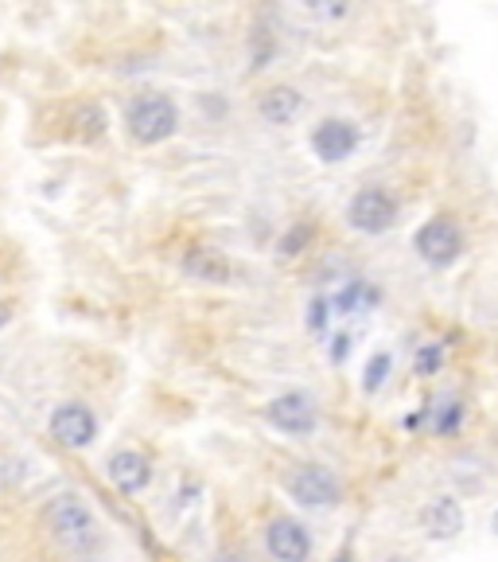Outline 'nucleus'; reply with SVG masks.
<instances>
[{"mask_svg": "<svg viewBox=\"0 0 498 562\" xmlns=\"http://www.w3.org/2000/svg\"><path fill=\"white\" fill-rule=\"evenodd\" d=\"M43 524H47V535H51V543L63 554H71V559L90 562L102 551V524H98L94 508L86 504L83 497H74V492H59V497L47 504Z\"/></svg>", "mask_w": 498, "mask_h": 562, "instance_id": "obj_1", "label": "nucleus"}, {"mask_svg": "<svg viewBox=\"0 0 498 562\" xmlns=\"http://www.w3.org/2000/svg\"><path fill=\"white\" fill-rule=\"evenodd\" d=\"M125 125L137 145H160L179 130V110L167 94H140L125 110Z\"/></svg>", "mask_w": 498, "mask_h": 562, "instance_id": "obj_2", "label": "nucleus"}, {"mask_svg": "<svg viewBox=\"0 0 498 562\" xmlns=\"http://www.w3.org/2000/svg\"><path fill=\"white\" fill-rule=\"evenodd\" d=\"M285 492L304 508H335L343 500V485L332 468L296 465L285 473Z\"/></svg>", "mask_w": 498, "mask_h": 562, "instance_id": "obj_3", "label": "nucleus"}, {"mask_svg": "<svg viewBox=\"0 0 498 562\" xmlns=\"http://www.w3.org/2000/svg\"><path fill=\"white\" fill-rule=\"evenodd\" d=\"M265 422L273 430L288 433V438H308V433L320 426V411H315L312 394L288 391V394H277V399L265 406Z\"/></svg>", "mask_w": 498, "mask_h": 562, "instance_id": "obj_4", "label": "nucleus"}, {"mask_svg": "<svg viewBox=\"0 0 498 562\" xmlns=\"http://www.w3.org/2000/svg\"><path fill=\"white\" fill-rule=\"evenodd\" d=\"M413 246L428 266L444 270V266H452L463 254V231L448 216H436L413 234Z\"/></svg>", "mask_w": 498, "mask_h": 562, "instance_id": "obj_5", "label": "nucleus"}, {"mask_svg": "<svg viewBox=\"0 0 498 562\" xmlns=\"http://www.w3.org/2000/svg\"><path fill=\"white\" fill-rule=\"evenodd\" d=\"M347 223L362 234H382L397 223V199L386 187H362L359 196L347 204Z\"/></svg>", "mask_w": 498, "mask_h": 562, "instance_id": "obj_6", "label": "nucleus"}, {"mask_svg": "<svg viewBox=\"0 0 498 562\" xmlns=\"http://www.w3.org/2000/svg\"><path fill=\"white\" fill-rule=\"evenodd\" d=\"M51 438L63 445V450H86L98 438V418L86 403H63L51 411V422H47Z\"/></svg>", "mask_w": 498, "mask_h": 562, "instance_id": "obj_7", "label": "nucleus"}, {"mask_svg": "<svg viewBox=\"0 0 498 562\" xmlns=\"http://www.w3.org/2000/svg\"><path fill=\"white\" fill-rule=\"evenodd\" d=\"M265 551L277 562H308L312 559V535H308L304 524H296L288 515H277L265 527Z\"/></svg>", "mask_w": 498, "mask_h": 562, "instance_id": "obj_8", "label": "nucleus"}, {"mask_svg": "<svg viewBox=\"0 0 498 562\" xmlns=\"http://www.w3.org/2000/svg\"><path fill=\"white\" fill-rule=\"evenodd\" d=\"M312 149L315 157L327 160V164H339V160H347L359 149V125L347 122V118H327V122L315 125Z\"/></svg>", "mask_w": 498, "mask_h": 562, "instance_id": "obj_9", "label": "nucleus"}, {"mask_svg": "<svg viewBox=\"0 0 498 562\" xmlns=\"http://www.w3.org/2000/svg\"><path fill=\"white\" fill-rule=\"evenodd\" d=\"M105 473H110V480L117 485V492H125V497H140L148 488V480H152L148 457L137 450H117L110 461H105Z\"/></svg>", "mask_w": 498, "mask_h": 562, "instance_id": "obj_10", "label": "nucleus"}, {"mask_svg": "<svg viewBox=\"0 0 498 562\" xmlns=\"http://www.w3.org/2000/svg\"><path fill=\"white\" fill-rule=\"evenodd\" d=\"M421 527H425L428 539L436 543H448L463 532V508L456 497H433L425 508H421Z\"/></svg>", "mask_w": 498, "mask_h": 562, "instance_id": "obj_11", "label": "nucleus"}, {"mask_svg": "<svg viewBox=\"0 0 498 562\" xmlns=\"http://www.w3.org/2000/svg\"><path fill=\"white\" fill-rule=\"evenodd\" d=\"M184 273L191 281H203V285H231L234 266L231 258L214 246H195V251L184 254Z\"/></svg>", "mask_w": 498, "mask_h": 562, "instance_id": "obj_12", "label": "nucleus"}, {"mask_svg": "<svg viewBox=\"0 0 498 562\" xmlns=\"http://www.w3.org/2000/svg\"><path fill=\"white\" fill-rule=\"evenodd\" d=\"M258 110L265 122L288 125V122H296V113L304 110V98H300V90H292V86H273V90L261 94Z\"/></svg>", "mask_w": 498, "mask_h": 562, "instance_id": "obj_13", "label": "nucleus"}, {"mask_svg": "<svg viewBox=\"0 0 498 562\" xmlns=\"http://www.w3.org/2000/svg\"><path fill=\"white\" fill-rule=\"evenodd\" d=\"M374 301H378V290H370L366 281H351L339 297H332V305L339 313H362L366 305H374Z\"/></svg>", "mask_w": 498, "mask_h": 562, "instance_id": "obj_14", "label": "nucleus"}, {"mask_svg": "<svg viewBox=\"0 0 498 562\" xmlns=\"http://www.w3.org/2000/svg\"><path fill=\"white\" fill-rule=\"evenodd\" d=\"M389 371H394V359H389V352H374V356H370V364H366V371H362V375H366V379H362V387L374 394L389 379Z\"/></svg>", "mask_w": 498, "mask_h": 562, "instance_id": "obj_15", "label": "nucleus"}, {"mask_svg": "<svg viewBox=\"0 0 498 562\" xmlns=\"http://www.w3.org/2000/svg\"><path fill=\"white\" fill-rule=\"evenodd\" d=\"M460 422H463V406L456 403V399H448V403L440 406V414H436L433 433H440V438H452V433L460 430Z\"/></svg>", "mask_w": 498, "mask_h": 562, "instance_id": "obj_16", "label": "nucleus"}, {"mask_svg": "<svg viewBox=\"0 0 498 562\" xmlns=\"http://www.w3.org/2000/svg\"><path fill=\"white\" fill-rule=\"evenodd\" d=\"M440 359H444L440 344H425V347H421V352L413 356V371L421 375V379H428V375L440 371Z\"/></svg>", "mask_w": 498, "mask_h": 562, "instance_id": "obj_17", "label": "nucleus"}, {"mask_svg": "<svg viewBox=\"0 0 498 562\" xmlns=\"http://www.w3.org/2000/svg\"><path fill=\"white\" fill-rule=\"evenodd\" d=\"M304 9L320 20H339L351 12V0H304Z\"/></svg>", "mask_w": 498, "mask_h": 562, "instance_id": "obj_18", "label": "nucleus"}, {"mask_svg": "<svg viewBox=\"0 0 498 562\" xmlns=\"http://www.w3.org/2000/svg\"><path fill=\"white\" fill-rule=\"evenodd\" d=\"M308 239H312V227L308 223H300V227H292V231L285 234V239H281V254H285V258H292V254H300L308 246Z\"/></svg>", "mask_w": 498, "mask_h": 562, "instance_id": "obj_19", "label": "nucleus"}, {"mask_svg": "<svg viewBox=\"0 0 498 562\" xmlns=\"http://www.w3.org/2000/svg\"><path fill=\"white\" fill-rule=\"evenodd\" d=\"M74 122L83 125L86 137H98V133H102V125H105V118H102V110H98V106H78Z\"/></svg>", "mask_w": 498, "mask_h": 562, "instance_id": "obj_20", "label": "nucleus"}, {"mask_svg": "<svg viewBox=\"0 0 498 562\" xmlns=\"http://www.w3.org/2000/svg\"><path fill=\"white\" fill-rule=\"evenodd\" d=\"M323 325V301H315L312 305V328H320Z\"/></svg>", "mask_w": 498, "mask_h": 562, "instance_id": "obj_21", "label": "nucleus"}, {"mask_svg": "<svg viewBox=\"0 0 498 562\" xmlns=\"http://www.w3.org/2000/svg\"><path fill=\"white\" fill-rule=\"evenodd\" d=\"M214 562H241V559H238V554H219Z\"/></svg>", "mask_w": 498, "mask_h": 562, "instance_id": "obj_22", "label": "nucleus"}, {"mask_svg": "<svg viewBox=\"0 0 498 562\" xmlns=\"http://www.w3.org/2000/svg\"><path fill=\"white\" fill-rule=\"evenodd\" d=\"M490 532L498 535V508H495V515H490Z\"/></svg>", "mask_w": 498, "mask_h": 562, "instance_id": "obj_23", "label": "nucleus"}, {"mask_svg": "<svg viewBox=\"0 0 498 562\" xmlns=\"http://www.w3.org/2000/svg\"><path fill=\"white\" fill-rule=\"evenodd\" d=\"M389 562H409V559H389Z\"/></svg>", "mask_w": 498, "mask_h": 562, "instance_id": "obj_24", "label": "nucleus"}]
</instances>
